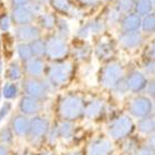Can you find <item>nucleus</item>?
Masks as SVG:
<instances>
[{"label":"nucleus","mask_w":155,"mask_h":155,"mask_svg":"<svg viewBox=\"0 0 155 155\" xmlns=\"http://www.w3.org/2000/svg\"><path fill=\"white\" fill-rule=\"evenodd\" d=\"M87 98L78 91H68L58 98L54 106L57 120L77 123L84 119Z\"/></svg>","instance_id":"obj_1"},{"label":"nucleus","mask_w":155,"mask_h":155,"mask_svg":"<svg viewBox=\"0 0 155 155\" xmlns=\"http://www.w3.org/2000/svg\"><path fill=\"white\" fill-rule=\"evenodd\" d=\"M136 120L126 112L112 115L105 125V136L115 143H120L134 136Z\"/></svg>","instance_id":"obj_2"},{"label":"nucleus","mask_w":155,"mask_h":155,"mask_svg":"<svg viewBox=\"0 0 155 155\" xmlns=\"http://www.w3.org/2000/svg\"><path fill=\"white\" fill-rule=\"evenodd\" d=\"M75 72L74 63L71 61H59L51 62L49 66H47L46 78L55 90L66 87L72 80Z\"/></svg>","instance_id":"obj_3"},{"label":"nucleus","mask_w":155,"mask_h":155,"mask_svg":"<svg viewBox=\"0 0 155 155\" xmlns=\"http://www.w3.org/2000/svg\"><path fill=\"white\" fill-rule=\"evenodd\" d=\"M125 68L118 61L111 60L101 67L98 74V84L104 90L112 91L125 79Z\"/></svg>","instance_id":"obj_4"},{"label":"nucleus","mask_w":155,"mask_h":155,"mask_svg":"<svg viewBox=\"0 0 155 155\" xmlns=\"http://www.w3.org/2000/svg\"><path fill=\"white\" fill-rule=\"evenodd\" d=\"M52 123L53 122H51V119L45 114L31 118L28 136L26 138L29 147H31L33 150L40 149L45 144L47 134L51 128Z\"/></svg>","instance_id":"obj_5"},{"label":"nucleus","mask_w":155,"mask_h":155,"mask_svg":"<svg viewBox=\"0 0 155 155\" xmlns=\"http://www.w3.org/2000/svg\"><path fill=\"white\" fill-rule=\"evenodd\" d=\"M22 92L25 96L46 103L55 89L46 78H24L22 81Z\"/></svg>","instance_id":"obj_6"},{"label":"nucleus","mask_w":155,"mask_h":155,"mask_svg":"<svg viewBox=\"0 0 155 155\" xmlns=\"http://www.w3.org/2000/svg\"><path fill=\"white\" fill-rule=\"evenodd\" d=\"M125 112L134 120H139L154 113V103L147 94H136L127 101Z\"/></svg>","instance_id":"obj_7"},{"label":"nucleus","mask_w":155,"mask_h":155,"mask_svg":"<svg viewBox=\"0 0 155 155\" xmlns=\"http://www.w3.org/2000/svg\"><path fill=\"white\" fill-rule=\"evenodd\" d=\"M70 54V46L66 39L59 36L58 34H52L46 40V58L51 62H59L66 60Z\"/></svg>","instance_id":"obj_8"},{"label":"nucleus","mask_w":155,"mask_h":155,"mask_svg":"<svg viewBox=\"0 0 155 155\" xmlns=\"http://www.w3.org/2000/svg\"><path fill=\"white\" fill-rule=\"evenodd\" d=\"M107 112H109V106L105 99L98 96L92 97L86 101L84 119L92 123L101 122L106 117Z\"/></svg>","instance_id":"obj_9"},{"label":"nucleus","mask_w":155,"mask_h":155,"mask_svg":"<svg viewBox=\"0 0 155 155\" xmlns=\"http://www.w3.org/2000/svg\"><path fill=\"white\" fill-rule=\"evenodd\" d=\"M84 152L86 155H114L116 144L105 134H98L87 142Z\"/></svg>","instance_id":"obj_10"},{"label":"nucleus","mask_w":155,"mask_h":155,"mask_svg":"<svg viewBox=\"0 0 155 155\" xmlns=\"http://www.w3.org/2000/svg\"><path fill=\"white\" fill-rule=\"evenodd\" d=\"M45 111V102L34 99L31 97L22 94L21 98L18 100L16 104V112L24 116L33 118L35 116L41 115Z\"/></svg>","instance_id":"obj_11"},{"label":"nucleus","mask_w":155,"mask_h":155,"mask_svg":"<svg viewBox=\"0 0 155 155\" xmlns=\"http://www.w3.org/2000/svg\"><path fill=\"white\" fill-rule=\"evenodd\" d=\"M7 124L10 126L12 129L13 134L15 136L16 139L20 140H26L27 136H28L29 131V124H31V118L24 116L22 114L15 113L12 114V116L9 118Z\"/></svg>","instance_id":"obj_12"},{"label":"nucleus","mask_w":155,"mask_h":155,"mask_svg":"<svg viewBox=\"0 0 155 155\" xmlns=\"http://www.w3.org/2000/svg\"><path fill=\"white\" fill-rule=\"evenodd\" d=\"M125 80H126L129 92L134 93V96L145 91L147 84H149V80L144 75V73L140 71H131L130 73H128L125 77Z\"/></svg>","instance_id":"obj_13"},{"label":"nucleus","mask_w":155,"mask_h":155,"mask_svg":"<svg viewBox=\"0 0 155 155\" xmlns=\"http://www.w3.org/2000/svg\"><path fill=\"white\" fill-rule=\"evenodd\" d=\"M22 65L26 78H44L46 76L47 64L42 58L34 57Z\"/></svg>","instance_id":"obj_14"},{"label":"nucleus","mask_w":155,"mask_h":155,"mask_svg":"<svg viewBox=\"0 0 155 155\" xmlns=\"http://www.w3.org/2000/svg\"><path fill=\"white\" fill-rule=\"evenodd\" d=\"M57 120V119H55ZM59 139L61 143L70 144L74 142L78 136L77 123L66 122V120H57Z\"/></svg>","instance_id":"obj_15"},{"label":"nucleus","mask_w":155,"mask_h":155,"mask_svg":"<svg viewBox=\"0 0 155 155\" xmlns=\"http://www.w3.org/2000/svg\"><path fill=\"white\" fill-rule=\"evenodd\" d=\"M14 36L18 44H31L40 38V28L33 24L18 26L14 31Z\"/></svg>","instance_id":"obj_16"},{"label":"nucleus","mask_w":155,"mask_h":155,"mask_svg":"<svg viewBox=\"0 0 155 155\" xmlns=\"http://www.w3.org/2000/svg\"><path fill=\"white\" fill-rule=\"evenodd\" d=\"M136 131L140 137L149 138L155 134V113L149 116L136 120Z\"/></svg>","instance_id":"obj_17"},{"label":"nucleus","mask_w":155,"mask_h":155,"mask_svg":"<svg viewBox=\"0 0 155 155\" xmlns=\"http://www.w3.org/2000/svg\"><path fill=\"white\" fill-rule=\"evenodd\" d=\"M11 20L12 22L16 24L18 26L27 25L33 22L35 18L34 14L31 12L27 5L26 7H18V8H13L11 11Z\"/></svg>","instance_id":"obj_18"},{"label":"nucleus","mask_w":155,"mask_h":155,"mask_svg":"<svg viewBox=\"0 0 155 155\" xmlns=\"http://www.w3.org/2000/svg\"><path fill=\"white\" fill-rule=\"evenodd\" d=\"M5 78L7 79V81H11V83H20L21 80L23 81L25 75H24L22 63H20L18 61H12L9 63L5 67Z\"/></svg>","instance_id":"obj_19"},{"label":"nucleus","mask_w":155,"mask_h":155,"mask_svg":"<svg viewBox=\"0 0 155 155\" xmlns=\"http://www.w3.org/2000/svg\"><path fill=\"white\" fill-rule=\"evenodd\" d=\"M22 87L18 85V83H11V81H5L3 86L0 89V94L1 99L9 102L18 100L21 98Z\"/></svg>","instance_id":"obj_20"},{"label":"nucleus","mask_w":155,"mask_h":155,"mask_svg":"<svg viewBox=\"0 0 155 155\" xmlns=\"http://www.w3.org/2000/svg\"><path fill=\"white\" fill-rule=\"evenodd\" d=\"M93 51H94V55H96L98 60L109 62V61H111L115 50H114V46L111 41H107V40H100V41L96 45Z\"/></svg>","instance_id":"obj_21"},{"label":"nucleus","mask_w":155,"mask_h":155,"mask_svg":"<svg viewBox=\"0 0 155 155\" xmlns=\"http://www.w3.org/2000/svg\"><path fill=\"white\" fill-rule=\"evenodd\" d=\"M72 54L77 62H87L92 54V48L87 42L81 41L75 45L72 50Z\"/></svg>","instance_id":"obj_22"},{"label":"nucleus","mask_w":155,"mask_h":155,"mask_svg":"<svg viewBox=\"0 0 155 155\" xmlns=\"http://www.w3.org/2000/svg\"><path fill=\"white\" fill-rule=\"evenodd\" d=\"M119 42L123 47L132 49V48H137L142 42V35L139 31H128L124 33L119 37Z\"/></svg>","instance_id":"obj_23"},{"label":"nucleus","mask_w":155,"mask_h":155,"mask_svg":"<svg viewBox=\"0 0 155 155\" xmlns=\"http://www.w3.org/2000/svg\"><path fill=\"white\" fill-rule=\"evenodd\" d=\"M140 136H131L125 141L119 143V150L123 155H134L137 149L141 144V141L139 139Z\"/></svg>","instance_id":"obj_24"},{"label":"nucleus","mask_w":155,"mask_h":155,"mask_svg":"<svg viewBox=\"0 0 155 155\" xmlns=\"http://www.w3.org/2000/svg\"><path fill=\"white\" fill-rule=\"evenodd\" d=\"M141 18L140 15L137 14H128L126 15L122 21V27L125 31V33H128V31H137L138 28L141 26Z\"/></svg>","instance_id":"obj_25"},{"label":"nucleus","mask_w":155,"mask_h":155,"mask_svg":"<svg viewBox=\"0 0 155 155\" xmlns=\"http://www.w3.org/2000/svg\"><path fill=\"white\" fill-rule=\"evenodd\" d=\"M16 141V138L13 134L12 129L7 123L0 126V144L12 147Z\"/></svg>","instance_id":"obj_26"},{"label":"nucleus","mask_w":155,"mask_h":155,"mask_svg":"<svg viewBox=\"0 0 155 155\" xmlns=\"http://www.w3.org/2000/svg\"><path fill=\"white\" fill-rule=\"evenodd\" d=\"M57 21L58 18L52 13H42L41 15L38 16L39 26L47 31H52L57 28Z\"/></svg>","instance_id":"obj_27"},{"label":"nucleus","mask_w":155,"mask_h":155,"mask_svg":"<svg viewBox=\"0 0 155 155\" xmlns=\"http://www.w3.org/2000/svg\"><path fill=\"white\" fill-rule=\"evenodd\" d=\"M52 8L54 9L57 12L62 13V14H68L72 12L74 9V5H72L71 0H51L50 1Z\"/></svg>","instance_id":"obj_28"},{"label":"nucleus","mask_w":155,"mask_h":155,"mask_svg":"<svg viewBox=\"0 0 155 155\" xmlns=\"http://www.w3.org/2000/svg\"><path fill=\"white\" fill-rule=\"evenodd\" d=\"M16 54H18V60L22 63L26 62L29 59L34 58L33 51H31V45L29 44H18L16 46Z\"/></svg>","instance_id":"obj_29"},{"label":"nucleus","mask_w":155,"mask_h":155,"mask_svg":"<svg viewBox=\"0 0 155 155\" xmlns=\"http://www.w3.org/2000/svg\"><path fill=\"white\" fill-rule=\"evenodd\" d=\"M87 26H88L89 33L92 35H98V34H101L102 31H105L106 22L100 18H96L87 22Z\"/></svg>","instance_id":"obj_30"},{"label":"nucleus","mask_w":155,"mask_h":155,"mask_svg":"<svg viewBox=\"0 0 155 155\" xmlns=\"http://www.w3.org/2000/svg\"><path fill=\"white\" fill-rule=\"evenodd\" d=\"M59 142H60V139H59V132H58L57 120H54V122L52 123L51 128H50L49 132L47 134L45 144L48 145V149H52V147H55Z\"/></svg>","instance_id":"obj_31"},{"label":"nucleus","mask_w":155,"mask_h":155,"mask_svg":"<svg viewBox=\"0 0 155 155\" xmlns=\"http://www.w3.org/2000/svg\"><path fill=\"white\" fill-rule=\"evenodd\" d=\"M13 114V103L9 101H3L0 104V126L5 124L7 120H9Z\"/></svg>","instance_id":"obj_32"},{"label":"nucleus","mask_w":155,"mask_h":155,"mask_svg":"<svg viewBox=\"0 0 155 155\" xmlns=\"http://www.w3.org/2000/svg\"><path fill=\"white\" fill-rule=\"evenodd\" d=\"M29 45H31L34 57L42 58V59H44V57H46V40H42L41 38H39L34 40Z\"/></svg>","instance_id":"obj_33"},{"label":"nucleus","mask_w":155,"mask_h":155,"mask_svg":"<svg viewBox=\"0 0 155 155\" xmlns=\"http://www.w3.org/2000/svg\"><path fill=\"white\" fill-rule=\"evenodd\" d=\"M136 3H137V0H118L115 8L120 14L122 13H129L130 14V12L134 9H136Z\"/></svg>","instance_id":"obj_34"},{"label":"nucleus","mask_w":155,"mask_h":155,"mask_svg":"<svg viewBox=\"0 0 155 155\" xmlns=\"http://www.w3.org/2000/svg\"><path fill=\"white\" fill-rule=\"evenodd\" d=\"M153 3L152 0H137L136 3V11L139 15H149V13L152 11Z\"/></svg>","instance_id":"obj_35"},{"label":"nucleus","mask_w":155,"mask_h":155,"mask_svg":"<svg viewBox=\"0 0 155 155\" xmlns=\"http://www.w3.org/2000/svg\"><path fill=\"white\" fill-rule=\"evenodd\" d=\"M111 92L113 93V96L115 97L117 100H122V99L126 98L127 94L130 93L129 90H128V87H127L126 80L125 79L122 80V81H120V83H119L118 85L111 91Z\"/></svg>","instance_id":"obj_36"},{"label":"nucleus","mask_w":155,"mask_h":155,"mask_svg":"<svg viewBox=\"0 0 155 155\" xmlns=\"http://www.w3.org/2000/svg\"><path fill=\"white\" fill-rule=\"evenodd\" d=\"M57 29H58V35L63 38L66 39L70 35V26L67 24L66 20L63 18H58L57 21Z\"/></svg>","instance_id":"obj_37"},{"label":"nucleus","mask_w":155,"mask_h":155,"mask_svg":"<svg viewBox=\"0 0 155 155\" xmlns=\"http://www.w3.org/2000/svg\"><path fill=\"white\" fill-rule=\"evenodd\" d=\"M143 31L145 33H150V31H155V15L154 14H149L142 20L141 23Z\"/></svg>","instance_id":"obj_38"},{"label":"nucleus","mask_w":155,"mask_h":155,"mask_svg":"<svg viewBox=\"0 0 155 155\" xmlns=\"http://www.w3.org/2000/svg\"><path fill=\"white\" fill-rule=\"evenodd\" d=\"M134 155H155V149H153L145 141V142H142L140 144V147L137 149Z\"/></svg>","instance_id":"obj_39"},{"label":"nucleus","mask_w":155,"mask_h":155,"mask_svg":"<svg viewBox=\"0 0 155 155\" xmlns=\"http://www.w3.org/2000/svg\"><path fill=\"white\" fill-rule=\"evenodd\" d=\"M119 16H120V13L116 10V8L112 9V10L109 11L107 15H106V24H115L118 22Z\"/></svg>","instance_id":"obj_40"},{"label":"nucleus","mask_w":155,"mask_h":155,"mask_svg":"<svg viewBox=\"0 0 155 155\" xmlns=\"http://www.w3.org/2000/svg\"><path fill=\"white\" fill-rule=\"evenodd\" d=\"M11 16L8 14H2L0 15V29L2 31H8L11 26Z\"/></svg>","instance_id":"obj_41"},{"label":"nucleus","mask_w":155,"mask_h":155,"mask_svg":"<svg viewBox=\"0 0 155 155\" xmlns=\"http://www.w3.org/2000/svg\"><path fill=\"white\" fill-rule=\"evenodd\" d=\"M145 76H155V60H150L143 66Z\"/></svg>","instance_id":"obj_42"},{"label":"nucleus","mask_w":155,"mask_h":155,"mask_svg":"<svg viewBox=\"0 0 155 155\" xmlns=\"http://www.w3.org/2000/svg\"><path fill=\"white\" fill-rule=\"evenodd\" d=\"M90 35L89 33V29H88V26H87V23L84 24V25L79 26V28L77 31V37L81 40H85L87 37Z\"/></svg>","instance_id":"obj_43"},{"label":"nucleus","mask_w":155,"mask_h":155,"mask_svg":"<svg viewBox=\"0 0 155 155\" xmlns=\"http://www.w3.org/2000/svg\"><path fill=\"white\" fill-rule=\"evenodd\" d=\"M145 94L152 100H155V79L149 81L145 89Z\"/></svg>","instance_id":"obj_44"},{"label":"nucleus","mask_w":155,"mask_h":155,"mask_svg":"<svg viewBox=\"0 0 155 155\" xmlns=\"http://www.w3.org/2000/svg\"><path fill=\"white\" fill-rule=\"evenodd\" d=\"M31 0H11L13 8H18V7H26L31 3Z\"/></svg>","instance_id":"obj_45"},{"label":"nucleus","mask_w":155,"mask_h":155,"mask_svg":"<svg viewBox=\"0 0 155 155\" xmlns=\"http://www.w3.org/2000/svg\"><path fill=\"white\" fill-rule=\"evenodd\" d=\"M78 2L85 7H97L100 3V0H78Z\"/></svg>","instance_id":"obj_46"},{"label":"nucleus","mask_w":155,"mask_h":155,"mask_svg":"<svg viewBox=\"0 0 155 155\" xmlns=\"http://www.w3.org/2000/svg\"><path fill=\"white\" fill-rule=\"evenodd\" d=\"M14 155H36V154H35V152H34V150L31 147H26L24 149H22V150L18 151Z\"/></svg>","instance_id":"obj_47"},{"label":"nucleus","mask_w":155,"mask_h":155,"mask_svg":"<svg viewBox=\"0 0 155 155\" xmlns=\"http://www.w3.org/2000/svg\"><path fill=\"white\" fill-rule=\"evenodd\" d=\"M0 155H13L12 147L5 144H0Z\"/></svg>","instance_id":"obj_48"},{"label":"nucleus","mask_w":155,"mask_h":155,"mask_svg":"<svg viewBox=\"0 0 155 155\" xmlns=\"http://www.w3.org/2000/svg\"><path fill=\"white\" fill-rule=\"evenodd\" d=\"M36 155H59L55 151H53L52 149H44V150L39 151Z\"/></svg>","instance_id":"obj_49"},{"label":"nucleus","mask_w":155,"mask_h":155,"mask_svg":"<svg viewBox=\"0 0 155 155\" xmlns=\"http://www.w3.org/2000/svg\"><path fill=\"white\" fill-rule=\"evenodd\" d=\"M63 155H86L85 152L81 150H71L68 152L64 153Z\"/></svg>","instance_id":"obj_50"},{"label":"nucleus","mask_w":155,"mask_h":155,"mask_svg":"<svg viewBox=\"0 0 155 155\" xmlns=\"http://www.w3.org/2000/svg\"><path fill=\"white\" fill-rule=\"evenodd\" d=\"M147 143H149V144H150L153 149H155V134H153L152 136H150V137L147 138Z\"/></svg>","instance_id":"obj_51"},{"label":"nucleus","mask_w":155,"mask_h":155,"mask_svg":"<svg viewBox=\"0 0 155 155\" xmlns=\"http://www.w3.org/2000/svg\"><path fill=\"white\" fill-rule=\"evenodd\" d=\"M5 64H3V61L2 59H0V77L2 75H5Z\"/></svg>","instance_id":"obj_52"},{"label":"nucleus","mask_w":155,"mask_h":155,"mask_svg":"<svg viewBox=\"0 0 155 155\" xmlns=\"http://www.w3.org/2000/svg\"><path fill=\"white\" fill-rule=\"evenodd\" d=\"M150 54H151V58H152V60H155V44L153 45L152 48H151Z\"/></svg>","instance_id":"obj_53"},{"label":"nucleus","mask_w":155,"mask_h":155,"mask_svg":"<svg viewBox=\"0 0 155 155\" xmlns=\"http://www.w3.org/2000/svg\"><path fill=\"white\" fill-rule=\"evenodd\" d=\"M36 2L40 3V5H44V3H47V2H50L51 0H35Z\"/></svg>","instance_id":"obj_54"},{"label":"nucleus","mask_w":155,"mask_h":155,"mask_svg":"<svg viewBox=\"0 0 155 155\" xmlns=\"http://www.w3.org/2000/svg\"><path fill=\"white\" fill-rule=\"evenodd\" d=\"M152 3H153V5H155V0H152Z\"/></svg>","instance_id":"obj_55"},{"label":"nucleus","mask_w":155,"mask_h":155,"mask_svg":"<svg viewBox=\"0 0 155 155\" xmlns=\"http://www.w3.org/2000/svg\"><path fill=\"white\" fill-rule=\"evenodd\" d=\"M154 113H155V103H154Z\"/></svg>","instance_id":"obj_56"}]
</instances>
